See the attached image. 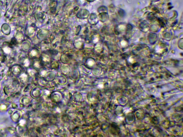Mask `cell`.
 Listing matches in <instances>:
<instances>
[{"label":"cell","instance_id":"6da1fadb","mask_svg":"<svg viewBox=\"0 0 183 137\" xmlns=\"http://www.w3.org/2000/svg\"><path fill=\"white\" fill-rule=\"evenodd\" d=\"M22 112L20 110H15L12 113L11 115V120L13 122H18L22 117Z\"/></svg>","mask_w":183,"mask_h":137},{"label":"cell","instance_id":"7a4b0ae2","mask_svg":"<svg viewBox=\"0 0 183 137\" xmlns=\"http://www.w3.org/2000/svg\"><path fill=\"white\" fill-rule=\"evenodd\" d=\"M12 72L13 74L15 75H19L21 74L22 70L21 67L18 66H15L12 68Z\"/></svg>","mask_w":183,"mask_h":137},{"label":"cell","instance_id":"277c9868","mask_svg":"<svg viewBox=\"0 0 183 137\" xmlns=\"http://www.w3.org/2000/svg\"><path fill=\"white\" fill-rule=\"evenodd\" d=\"M7 109V106L4 104L1 105L0 106V111L1 112H5Z\"/></svg>","mask_w":183,"mask_h":137},{"label":"cell","instance_id":"3957f363","mask_svg":"<svg viewBox=\"0 0 183 137\" xmlns=\"http://www.w3.org/2000/svg\"><path fill=\"white\" fill-rule=\"evenodd\" d=\"M29 99L27 96H24L21 97L20 99V102L24 106H27L29 103Z\"/></svg>","mask_w":183,"mask_h":137}]
</instances>
